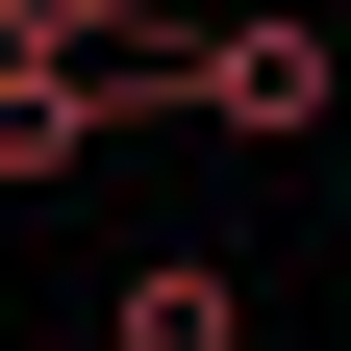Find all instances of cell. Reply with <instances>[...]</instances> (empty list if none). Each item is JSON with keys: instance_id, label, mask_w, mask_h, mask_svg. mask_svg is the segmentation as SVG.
<instances>
[{"instance_id": "1", "label": "cell", "mask_w": 351, "mask_h": 351, "mask_svg": "<svg viewBox=\"0 0 351 351\" xmlns=\"http://www.w3.org/2000/svg\"><path fill=\"white\" fill-rule=\"evenodd\" d=\"M351 75H326V25H276V0H251V25H201V51H176V125H226V151H301V125H326Z\"/></svg>"}, {"instance_id": "2", "label": "cell", "mask_w": 351, "mask_h": 351, "mask_svg": "<svg viewBox=\"0 0 351 351\" xmlns=\"http://www.w3.org/2000/svg\"><path fill=\"white\" fill-rule=\"evenodd\" d=\"M101 351H251V276L226 251H125L101 276Z\"/></svg>"}, {"instance_id": "3", "label": "cell", "mask_w": 351, "mask_h": 351, "mask_svg": "<svg viewBox=\"0 0 351 351\" xmlns=\"http://www.w3.org/2000/svg\"><path fill=\"white\" fill-rule=\"evenodd\" d=\"M101 125H125V101H101L75 51H0V201H51V176L101 151Z\"/></svg>"}]
</instances>
